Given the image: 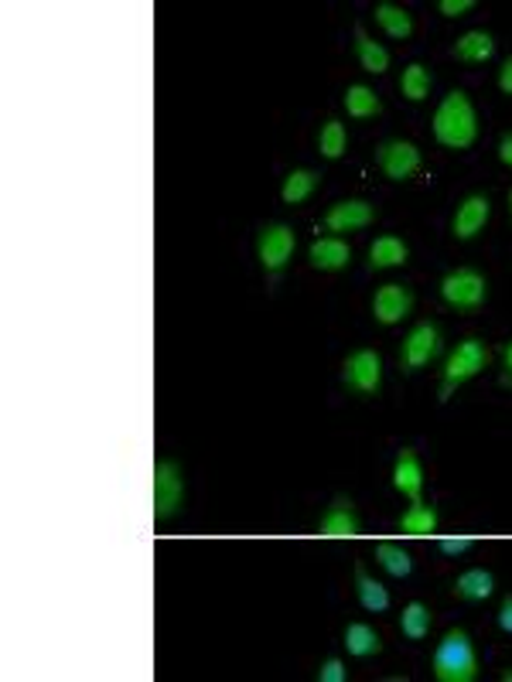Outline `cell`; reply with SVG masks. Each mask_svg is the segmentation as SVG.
<instances>
[{"instance_id": "obj_1", "label": "cell", "mask_w": 512, "mask_h": 682, "mask_svg": "<svg viewBox=\"0 0 512 682\" xmlns=\"http://www.w3.org/2000/svg\"><path fill=\"white\" fill-rule=\"evenodd\" d=\"M434 140L448 151H468L478 140V117L465 89H451L440 99L434 113Z\"/></svg>"}, {"instance_id": "obj_2", "label": "cell", "mask_w": 512, "mask_h": 682, "mask_svg": "<svg viewBox=\"0 0 512 682\" xmlns=\"http://www.w3.org/2000/svg\"><path fill=\"white\" fill-rule=\"evenodd\" d=\"M489 366H492V348L486 345V338L468 335L465 342H458L448 351V358H444L440 382H437V403H448L465 382H471L475 376H482Z\"/></svg>"}, {"instance_id": "obj_3", "label": "cell", "mask_w": 512, "mask_h": 682, "mask_svg": "<svg viewBox=\"0 0 512 682\" xmlns=\"http://www.w3.org/2000/svg\"><path fill=\"white\" fill-rule=\"evenodd\" d=\"M431 669L437 682H475L478 679V652L465 628H448L431 656Z\"/></svg>"}, {"instance_id": "obj_4", "label": "cell", "mask_w": 512, "mask_h": 682, "mask_svg": "<svg viewBox=\"0 0 512 682\" xmlns=\"http://www.w3.org/2000/svg\"><path fill=\"white\" fill-rule=\"evenodd\" d=\"M440 301L458 314H478L489 301V280L475 267H458L440 277Z\"/></svg>"}, {"instance_id": "obj_5", "label": "cell", "mask_w": 512, "mask_h": 682, "mask_svg": "<svg viewBox=\"0 0 512 682\" xmlns=\"http://www.w3.org/2000/svg\"><path fill=\"white\" fill-rule=\"evenodd\" d=\"M341 386L356 400H380L383 392V358L375 348H356L341 362Z\"/></svg>"}, {"instance_id": "obj_6", "label": "cell", "mask_w": 512, "mask_h": 682, "mask_svg": "<svg viewBox=\"0 0 512 682\" xmlns=\"http://www.w3.org/2000/svg\"><path fill=\"white\" fill-rule=\"evenodd\" d=\"M294 249H297V232L287 223H263L257 229V257L270 283H277L284 277V270L294 260Z\"/></svg>"}, {"instance_id": "obj_7", "label": "cell", "mask_w": 512, "mask_h": 682, "mask_svg": "<svg viewBox=\"0 0 512 682\" xmlns=\"http://www.w3.org/2000/svg\"><path fill=\"white\" fill-rule=\"evenodd\" d=\"M444 351V332L437 321H417L414 328L406 332L403 345H400V372L403 376H417L421 369H427L434 358Z\"/></svg>"}, {"instance_id": "obj_8", "label": "cell", "mask_w": 512, "mask_h": 682, "mask_svg": "<svg viewBox=\"0 0 512 682\" xmlns=\"http://www.w3.org/2000/svg\"><path fill=\"white\" fill-rule=\"evenodd\" d=\"M185 506V475L178 461L154 464V522L175 519Z\"/></svg>"}, {"instance_id": "obj_9", "label": "cell", "mask_w": 512, "mask_h": 682, "mask_svg": "<svg viewBox=\"0 0 512 682\" xmlns=\"http://www.w3.org/2000/svg\"><path fill=\"white\" fill-rule=\"evenodd\" d=\"M421 164H424V158L417 151V143H410V140L390 137L375 148V167H380L383 177H390V182H410V177L421 171Z\"/></svg>"}, {"instance_id": "obj_10", "label": "cell", "mask_w": 512, "mask_h": 682, "mask_svg": "<svg viewBox=\"0 0 512 682\" xmlns=\"http://www.w3.org/2000/svg\"><path fill=\"white\" fill-rule=\"evenodd\" d=\"M414 286L406 283H383L380 291L372 297V317L380 321L383 328H393V325H403V321L414 314Z\"/></svg>"}, {"instance_id": "obj_11", "label": "cell", "mask_w": 512, "mask_h": 682, "mask_svg": "<svg viewBox=\"0 0 512 682\" xmlns=\"http://www.w3.org/2000/svg\"><path fill=\"white\" fill-rule=\"evenodd\" d=\"M375 205H369L366 198H341L335 202L328 212H325V219L322 226L331 232V236H346V232H362L375 223Z\"/></svg>"}, {"instance_id": "obj_12", "label": "cell", "mask_w": 512, "mask_h": 682, "mask_svg": "<svg viewBox=\"0 0 512 682\" xmlns=\"http://www.w3.org/2000/svg\"><path fill=\"white\" fill-rule=\"evenodd\" d=\"M359 532H362V519L356 501L349 495H335L325 516L318 519V535L322 540H356Z\"/></svg>"}, {"instance_id": "obj_13", "label": "cell", "mask_w": 512, "mask_h": 682, "mask_svg": "<svg viewBox=\"0 0 512 682\" xmlns=\"http://www.w3.org/2000/svg\"><path fill=\"white\" fill-rule=\"evenodd\" d=\"M489 219H492V198L482 195V192H471V195L458 205V212H455L451 232H455V239L468 242V239H475L478 232L486 229Z\"/></svg>"}, {"instance_id": "obj_14", "label": "cell", "mask_w": 512, "mask_h": 682, "mask_svg": "<svg viewBox=\"0 0 512 682\" xmlns=\"http://www.w3.org/2000/svg\"><path fill=\"white\" fill-rule=\"evenodd\" d=\"M393 488L410 498V501H424V464L414 447H403L393 461Z\"/></svg>"}, {"instance_id": "obj_15", "label": "cell", "mask_w": 512, "mask_h": 682, "mask_svg": "<svg viewBox=\"0 0 512 682\" xmlns=\"http://www.w3.org/2000/svg\"><path fill=\"white\" fill-rule=\"evenodd\" d=\"M307 263L322 273H338L352 263V246L341 236H322L312 242V249H307Z\"/></svg>"}, {"instance_id": "obj_16", "label": "cell", "mask_w": 512, "mask_h": 682, "mask_svg": "<svg viewBox=\"0 0 512 682\" xmlns=\"http://www.w3.org/2000/svg\"><path fill=\"white\" fill-rule=\"evenodd\" d=\"M356 597H359V604L366 607V611H372V615L390 611V591L383 587V581L372 577L362 560H356Z\"/></svg>"}, {"instance_id": "obj_17", "label": "cell", "mask_w": 512, "mask_h": 682, "mask_svg": "<svg viewBox=\"0 0 512 682\" xmlns=\"http://www.w3.org/2000/svg\"><path fill=\"white\" fill-rule=\"evenodd\" d=\"M451 591L465 604H482V600H489L495 594V577H492L489 570H482V566H471V570H465L461 577L455 581Z\"/></svg>"}, {"instance_id": "obj_18", "label": "cell", "mask_w": 512, "mask_h": 682, "mask_svg": "<svg viewBox=\"0 0 512 682\" xmlns=\"http://www.w3.org/2000/svg\"><path fill=\"white\" fill-rule=\"evenodd\" d=\"M451 55L461 65H486L495 55V39H492L489 31H465L461 39L455 42Z\"/></svg>"}, {"instance_id": "obj_19", "label": "cell", "mask_w": 512, "mask_h": 682, "mask_svg": "<svg viewBox=\"0 0 512 682\" xmlns=\"http://www.w3.org/2000/svg\"><path fill=\"white\" fill-rule=\"evenodd\" d=\"M341 641H346V649H349L352 659H375V656L383 652L380 631H375L372 625H366V621L346 625V631H341Z\"/></svg>"}, {"instance_id": "obj_20", "label": "cell", "mask_w": 512, "mask_h": 682, "mask_svg": "<svg viewBox=\"0 0 512 682\" xmlns=\"http://www.w3.org/2000/svg\"><path fill=\"white\" fill-rule=\"evenodd\" d=\"M410 260V246L400 236H380L369 246V270H390Z\"/></svg>"}, {"instance_id": "obj_21", "label": "cell", "mask_w": 512, "mask_h": 682, "mask_svg": "<svg viewBox=\"0 0 512 682\" xmlns=\"http://www.w3.org/2000/svg\"><path fill=\"white\" fill-rule=\"evenodd\" d=\"M318 188H322V174H318V171H312V167H294V171L284 177L281 198H284V205H304L307 198H315Z\"/></svg>"}, {"instance_id": "obj_22", "label": "cell", "mask_w": 512, "mask_h": 682, "mask_svg": "<svg viewBox=\"0 0 512 682\" xmlns=\"http://www.w3.org/2000/svg\"><path fill=\"white\" fill-rule=\"evenodd\" d=\"M356 58L369 76H383V72L390 68V52L375 39H369V31L362 24H356Z\"/></svg>"}, {"instance_id": "obj_23", "label": "cell", "mask_w": 512, "mask_h": 682, "mask_svg": "<svg viewBox=\"0 0 512 682\" xmlns=\"http://www.w3.org/2000/svg\"><path fill=\"white\" fill-rule=\"evenodd\" d=\"M346 110H349V117L352 120H375V117H383V99L375 96V89L372 86H366V83H356V86H349L346 89Z\"/></svg>"}, {"instance_id": "obj_24", "label": "cell", "mask_w": 512, "mask_h": 682, "mask_svg": "<svg viewBox=\"0 0 512 682\" xmlns=\"http://www.w3.org/2000/svg\"><path fill=\"white\" fill-rule=\"evenodd\" d=\"M375 24H380L390 39H400V42H406L410 34H414V14H410L406 8H400V4H390V0H383V4H375Z\"/></svg>"}, {"instance_id": "obj_25", "label": "cell", "mask_w": 512, "mask_h": 682, "mask_svg": "<svg viewBox=\"0 0 512 682\" xmlns=\"http://www.w3.org/2000/svg\"><path fill=\"white\" fill-rule=\"evenodd\" d=\"M437 522H440V516L434 506H427V501H414V506L396 519L400 532H406V535H431V532H437Z\"/></svg>"}, {"instance_id": "obj_26", "label": "cell", "mask_w": 512, "mask_h": 682, "mask_svg": "<svg viewBox=\"0 0 512 682\" xmlns=\"http://www.w3.org/2000/svg\"><path fill=\"white\" fill-rule=\"evenodd\" d=\"M431 86H434V72L421 62H410L403 68V76H400V93L410 99V102H424L431 96Z\"/></svg>"}, {"instance_id": "obj_27", "label": "cell", "mask_w": 512, "mask_h": 682, "mask_svg": "<svg viewBox=\"0 0 512 682\" xmlns=\"http://www.w3.org/2000/svg\"><path fill=\"white\" fill-rule=\"evenodd\" d=\"M431 625H434V615H431V607L424 600H410L403 607V615H400V631L410 638V641H424L431 635Z\"/></svg>"}, {"instance_id": "obj_28", "label": "cell", "mask_w": 512, "mask_h": 682, "mask_svg": "<svg viewBox=\"0 0 512 682\" xmlns=\"http://www.w3.org/2000/svg\"><path fill=\"white\" fill-rule=\"evenodd\" d=\"M349 151V130L341 120H325V127L318 130V154L325 161H338Z\"/></svg>"}, {"instance_id": "obj_29", "label": "cell", "mask_w": 512, "mask_h": 682, "mask_svg": "<svg viewBox=\"0 0 512 682\" xmlns=\"http://www.w3.org/2000/svg\"><path fill=\"white\" fill-rule=\"evenodd\" d=\"M375 560H380V566L390 573V577L403 581L414 573V560H410V553L396 543H375Z\"/></svg>"}, {"instance_id": "obj_30", "label": "cell", "mask_w": 512, "mask_h": 682, "mask_svg": "<svg viewBox=\"0 0 512 682\" xmlns=\"http://www.w3.org/2000/svg\"><path fill=\"white\" fill-rule=\"evenodd\" d=\"M475 546V535H444V540H437V550L444 553V556H465L468 550Z\"/></svg>"}, {"instance_id": "obj_31", "label": "cell", "mask_w": 512, "mask_h": 682, "mask_svg": "<svg viewBox=\"0 0 512 682\" xmlns=\"http://www.w3.org/2000/svg\"><path fill=\"white\" fill-rule=\"evenodd\" d=\"M346 679H349V669H346V662H341L338 656H331V659L322 662L318 682H346Z\"/></svg>"}, {"instance_id": "obj_32", "label": "cell", "mask_w": 512, "mask_h": 682, "mask_svg": "<svg viewBox=\"0 0 512 682\" xmlns=\"http://www.w3.org/2000/svg\"><path fill=\"white\" fill-rule=\"evenodd\" d=\"M437 11L444 18H465L468 11H475V0H440Z\"/></svg>"}, {"instance_id": "obj_33", "label": "cell", "mask_w": 512, "mask_h": 682, "mask_svg": "<svg viewBox=\"0 0 512 682\" xmlns=\"http://www.w3.org/2000/svg\"><path fill=\"white\" fill-rule=\"evenodd\" d=\"M499 386L512 389V338L502 345V372H499Z\"/></svg>"}, {"instance_id": "obj_34", "label": "cell", "mask_w": 512, "mask_h": 682, "mask_svg": "<svg viewBox=\"0 0 512 682\" xmlns=\"http://www.w3.org/2000/svg\"><path fill=\"white\" fill-rule=\"evenodd\" d=\"M495 621H499V628H502L505 635H512V594H505V597H502Z\"/></svg>"}, {"instance_id": "obj_35", "label": "cell", "mask_w": 512, "mask_h": 682, "mask_svg": "<svg viewBox=\"0 0 512 682\" xmlns=\"http://www.w3.org/2000/svg\"><path fill=\"white\" fill-rule=\"evenodd\" d=\"M499 161L512 171V130H505V133L499 137Z\"/></svg>"}, {"instance_id": "obj_36", "label": "cell", "mask_w": 512, "mask_h": 682, "mask_svg": "<svg viewBox=\"0 0 512 682\" xmlns=\"http://www.w3.org/2000/svg\"><path fill=\"white\" fill-rule=\"evenodd\" d=\"M499 89L505 93V96H512V55L502 62V68H499Z\"/></svg>"}, {"instance_id": "obj_37", "label": "cell", "mask_w": 512, "mask_h": 682, "mask_svg": "<svg viewBox=\"0 0 512 682\" xmlns=\"http://www.w3.org/2000/svg\"><path fill=\"white\" fill-rule=\"evenodd\" d=\"M502 679H505V682H512V669H502Z\"/></svg>"}, {"instance_id": "obj_38", "label": "cell", "mask_w": 512, "mask_h": 682, "mask_svg": "<svg viewBox=\"0 0 512 682\" xmlns=\"http://www.w3.org/2000/svg\"><path fill=\"white\" fill-rule=\"evenodd\" d=\"M509 215H512V192H509Z\"/></svg>"}]
</instances>
